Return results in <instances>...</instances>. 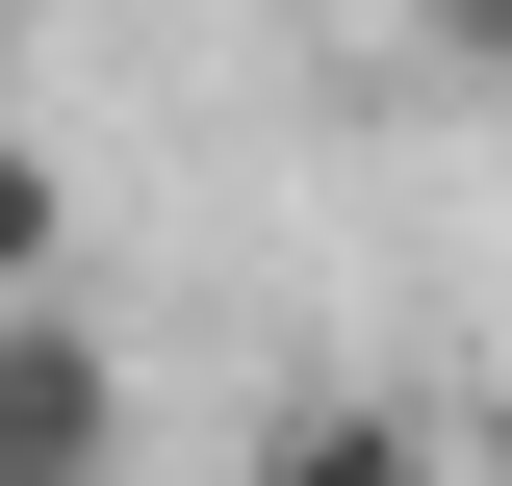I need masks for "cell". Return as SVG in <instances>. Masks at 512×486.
<instances>
[{
    "mask_svg": "<svg viewBox=\"0 0 512 486\" xmlns=\"http://www.w3.org/2000/svg\"><path fill=\"white\" fill-rule=\"evenodd\" d=\"M128 461V359L77 307H0V486H103Z\"/></svg>",
    "mask_w": 512,
    "mask_h": 486,
    "instance_id": "1",
    "label": "cell"
},
{
    "mask_svg": "<svg viewBox=\"0 0 512 486\" xmlns=\"http://www.w3.org/2000/svg\"><path fill=\"white\" fill-rule=\"evenodd\" d=\"M256 486H461V435H436V410H384V384H308V410L256 435Z\"/></svg>",
    "mask_w": 512,
    "mask_h": 486,
    "instance_id": "2",
    "label": "cell"
},
{
    "mask_svg": "<svg viewBox=\"0 0 512 486\" xmlns=\"http://www.w3.org/2000/svg\"><path fill=\"white\" fill-rule=\"evenodd\" d=\"M52 231H77V205H52V154L0 128V307H52Z\"/></svg>",
    "mask_w": 512,
    "mask_h": 486,
    "instance_id": "3",
    "label": "cell"
},
{
    "mask_svg": "<svg viewBox=\"0 0 512 486\" xmlns=\"http://www.w3.org/2000/svg\"><path fill=\"white\" fill-rule=\"evenodd\" d=\"M410 26H436V77H461V103H512V0H410Z\"/></svg>",
    "mask_w": 512,
    "mask_h": 486,
    "instance_id": "4",
    "label": "cell"
},
{
    "mask_svg": "<svg viewBox=\"0 0 512 486\" xmlns=\"http://www.w3.org/2000/svg\"><path fill=\"white\" fill-rule=\"evenodd\" d=\"M0 77H26V0H0Z\"/></svg>",
    "mask_w": 512,
    "mask_h": 486,
    "instance_id": "5",
    "label": "cell"
},
{
    "mask_svg": "<svg viewBox=\"0 0 512 486\" xmlns=\"http://www.w3.org/2000/svg\"><path fill=\"white\" fill-rule=\"evenodd\" d=\"M103 486H128V461H103Z\"/></svg>",
    "mask_w": 512,
    "mask_h": 486,
    "instance_id": "6",
    "label": "cell"
}]
</instances>
